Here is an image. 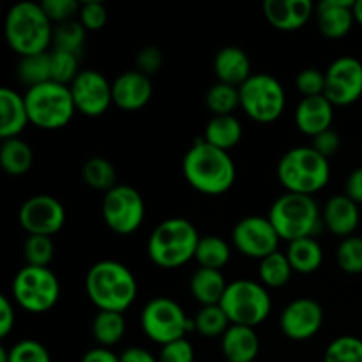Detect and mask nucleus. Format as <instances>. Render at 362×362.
<instances>
[{"instance_id":"35","label":"nucleus","mask_w":362,"mask_h":362,"mask_svg":"<svg viewBox=\"0 0 362 362\" xmlns=\"http://www.w3.org/2000/svg\"><path fill=\"white\" fill-rule=\"evenodd\" d=\"M205 105H207L209 112L214 113V117L232 115L240 106L239 88L218 81L205 94Z\"/></svg>"},{"instance_id":"46","label":"nucleus","mask_w":362,"mask_h":362,"mask_svg":"<svg viewBox=\"0 0 362 362\" xmlns=\"http://www.w3.org/2000/svg\"><path fill=\"white\" fill-rule=\"evenodd\" d=\"M159 362H194V349L186 338L161 346Z\"/></svg>"},{"instance_id":"27","label":"nucleus","mask_w":362,"mask_h":362,"mask_svg":"<svg viewBox=\"0 0 362 362\" xmlns=\"http://www.w3.org/2000/svg\"><path fill=\"white\" fill-rule=\"evenodd\" d=\"M204 140L212 147L228 152L243 140V124L235 115L212 117L205 126Z\"/></svg>"},{"instance_id":"32","label":"nucleus","mask_w":362,"mask_h":362,"mask_svg":"<svg viewBox=\"0 0 362 362\" xmlns=\"http://www.w3.org/2000/svg\"><path fill=\"white\" fill-rule=\"evenodd\" d=\"M292 274L293 269L290 265L286 253L276 251V253L260 260L258 278H260V283L265 288H281L290 281Z\"/></svg>"},{"instance_id":"23","label":"nucleus","mask_w":362,"mask_h":362,"mask_svg":"<svg viewBox=\"0 0 362 362\" xmlns=\"http://www.w3.org/2000/svg\"><path fill=\"white\" fill-rule=\"evenodd\" d=\"M27 124H30V119L25 95H20L9 87L0 88V138H20Z\"/></svg>"},{"instance_id":"15","label":"nucleus","mask_w":362,"mask_h":362,"mask_svg":"<svg viewBox=\"0 0 362 362\" xmlns=\"http://www.w3.org/2000/svg\"><path fill=\"white\" fill-rule=\"evenodd\" d=\"M20 225L28 235L53 237L66 223V209L49 194H35L20 207Z\"/></svg>"},{"instance_id":"5","label":"nucleus","mask_w":362,"mask_h":362,"mask_svg":"<svg viewBox=\"0 0 362 362\" xmlns=\"http://www.w3.org/2000/svg\"><path fill=\"white\" fill-rule=\"evenodd\" d=\"M276 173L286 193L313 197L331 180V165L313 147H296L281 156Z\"/></svg>"},{"instance_id":"33","label":"nucleus","mask_w":362,"mask_h":362,"mask_svg":"<svg viewBox=\"0 0 362 362\" xmlns=\"http://www.w3.org/2000/svg\"><path fill=\"white\" fill-rule=\"evenodd\" d=\"M81 177L90 189L103 191L105 194L117 186L115 166L101 156H95V158L85 161L83 168H81Z\"/></svg>"},{"instance_id":"47","label":"nucleus","mask_w":362,"mask_h":362,"mask_svg":"<svg viewBox=\"0 0 362 362\" xmlns=\"http://www.w3.org/2000/svg\"><path fill=\"white\" fill-rule=\"evenodd\" d=\"M136 71L144 73L145 76L151 78L152 74L158 73L163 66V53L156 46H145L136 55Z\"/></svg>"},{"instance_id":"40","label":"nucleus","mask_w":362,"mask_h":362,"mask_svg":"<svg viewBox=\"0 0 362 362\" xmlns=\"http://www.w3.org/2000/svg\"><path fill=\"white\" fill-rule=\"evenodd\" d=\"M336 260L346 274H362V237L350 235L343 239L336 250Z\"/></svg>"},{"instance_id":"42","label":"nucleus","mask_w":362,"mask_h":362,"mask_svg":"<svg viewBox=\"0 0 362 362\" xmlns=\"http://www.w3.org/2000/svg\"><path fill=\"white\" fill-rule=\"evenodd\" d=\"M9 362H52V357L42 343L21 339L9 349Z\"/></svg>"},{"instance_id":"54","label":"nucleus","mask_w":362,"mask_h":362,"mask_svg":"<svg viewBox=\"0 0 362 362\" xmlns=\"http://www.w3.org/2000/svg\"><path fill=\"white\" fill-rule=\"evenodd\" d=\"M0 362H9V350L0 346Z\"/></svg>"},{"instance_id":"49","label":"nucleus","mask_w":362,"mask_h":362,"mask_svg":"<svg viewBox=\"0 0 362 362\" xmlns=\"http://www.w3.org/2000/svg\"><path fill=\"white\" fill-rule=\"evenodd\" d=\"M16 313L14 306L6 296H0V338H7L14 329Z\"/></svg>"},{"instance_id":"50","label":"nucleus","mask_w":362,"mask_h":362,"mask_svg":"<svg viewBox=\"0 0 362 362\" xmlns=\"http://www.w3.org/2000/svg\"><path fill=\"white\" fill-rule=\"evenodd\" d=\"M345 194L357 205L362 204V166L354 170L345 184Z\"/></svg>"},{"instance_id":"20","label":"nucleus","mask_w":362,"mask_h":362,"mask_svg":"<svg viewBox=\"0 0 362 362\" xmlns=\"http://www.w3.org/2000/svg\"><path fill=\"white\" fill-rule=\"evenodd\" d=\"M354 4L356 0H322L315 11L320 34L329 39L345 37L356 23Z\"/></svg>"},{"instance_id":"55","label":"nucleus","mask_w":362,"mask_h":362,"mask_svg":"<svg viewBox=\"0 0 362 362\" xmlns=\"http://www.w3.org/2000/svg\"><path fill=\"white\" fill-rule=\"evenodd\" d=\"M361 154H362V144H361Z\"/></svg>"},{"instance_id":"39","label":"nucleus","mask_w":362,"mask_h":362,"mask_svg":"<svg viewBox=\"0 0 362 362\" xmlns=\"http://www.w3.org/2000/svg\"><path fill=\"white\" fill-rule=\"evenodd\" d=\"M55 255V244L52 237L28 235L23 244V258L32 267H48Z\"/></svg>"},{"instance_id":"56","label":"nucleus","mask_w":362,"mask_h":362,"mask_svg":"<svg viewBox=\"0 0 362 362\" xmlns=\"http://www.w3.org/2000/svg\"><path fill=\"white\" fill-rule=\"evenodd\" d=\"M223 362H226V361H223Z\"/></svg>"},{"instance_id":"51","label":"nucleus","mask_w":362,"mask_h":362,"mask_svg":"<svg viewBox=\"0 0 362 362\" xmlns=\"http://www.w3.org/2000/svg\"><path fill=\"white\" fill-rule=\"evenodd\" d=\"M80 362H120V356L113 354L110 349H105V346H95V349L85 352Z\"/></svg>"},{"instance_id":"7","label":"nucleus","mask_w":362,"mask_h":362,"mask_svg":"<svg viewBox=\"0 0 362 362\" xmlns=\"http://www.w3.org/2000/svg\"><path fill=\"white\" fill-rule=\"evenodd\" d=\"M25 105L30 124L46 131L66 127L76 113L71 88L55 81H46L37 87L27 88Z\"/></svg>"},{"instance_id":"31","label":"nucleus","mask_w":362,"mask_h":362,"mask_svg":"<svg viewBox=\"0 0 362 362\" xmlns=\"http://www.w3.org/2000/svg\"><path fill=\"white\" fill-rule=\"evenodd\" d=\"M232 258V247L223 237L207 235L202 237L198 243L194 260L204 269H214L221 271Z\"/></svg>"},{"instance_id":"4","label":"nucleus","mask_w":362,"mask_h":362,"mask_svg":"<svg viewBox=\"0 0 362 362\" xmlns=\"http://www.w3.org/2000/svg\"><path fill=\"white\" fill-rule=\"evenodd\" d=\"M200 239L197 226L187 219H165L152 230L147 243V255L158 267H182L194 258Z\"/></svg>"},{"instance_id":"45","label":"nucleus","mask_w":362,"mask_h":362,"mask_svg":"<svg viewBox=\"0 0 362 362\" xmlns=\"http://www.w3.org/2000/svg\"><path fill=\"white\" fill-rule=\"evenodd\" d=\"M80 23L87 28V32H98L108 21V13L106 7L99 2H85L81 4L80 14H78Z\"/></svg>"},{"instance_id":"12","label":"nucleus","mask_w":362,"mask_h":362,"mask_svg":"<svg viewBox=\"0 0 362 362\" xmlns=\"http://www.w3.org/2000/svg\"><path fill=\"white\" fill-rule=\"evenodd\" d=\"M103 219L112 232L131 235L145 219V202L140 191L127 184H117L103 198Z\"/></svg>"},{"instance_id":"1","label":"nucleus","mask_w":362,"mask_h":362,"mask_svg":"<svg viewBox=\"0 0 362 362\" xmlns=\"http://www.w3.org/2000/svg\"><path fill=\"white\" fill-rule=\"evenodd\" d=\"M182 173L194 191L211 197L232 189L237 179L235 163L228 152L212 147L204 138H197L184 154Z\"/></svg>"},{"instance_id":"53","label":"nucleus","mask_w":362,"mask_h":362,"mask_svg":"<svg viewBox=\"0 0 362 362\" xmlns=\"http://www.w3.org/2000/svg\"><path fill=\"white\" fill-rule=\"evenodd\" d=\"M354 18H356V23L362 27V0H356L354 4Z\"/></svg>"},{"instance_id":"3","label":"nucleus","mask_w":362,"mask_h":362,"mask_svg":"<svg viewBox=\"0 0 362 362\" xmlns=\"http://www.w3.org/2000/svg\"><path fill=\"white\" fill-rule=\"evenodd\" d=\"M53 23L41 4L18 2L6 16V41L9 48L20 57L39 55L48 52L53 42Z\"/></svg>"},{"instance_id":"11","label":"nucleus","mask_w":362,"mask_h":362,"mask_svg":"<svg viewBox=\"0 0 362 362\" xmlns=\"http://www.w3.org/2000/svg\"><path fill=\"white\" fill-rule=\"evenodd\" d=\"M13 297L18 306L28 313H46L59 303V278L48 267L25 265L13 279Z\"/></svg>"},{"instance_id":"22","label":"nucleus","mask_w":362,"mask_h":362,"mask_svg":"<svg viewBox=\"0 0 362 362\" xmlns=\"http://www.w3.org/2000/svg\"><path fill=\"white\" fill-rule=\"evenodd\" d=\"M322 219H324V226L332 235L346 239V237L354 235L359 226V205L350 200L346 194H336V197L329 198L325 204L324 211H322Z\"/></svg>"},{"instance_id":"9","label":"nucleus","mask_w":362,"mask_h":362,"mask_svg":"<svg viewBox=\"0 0 362 362\" xmlns=\"http://www.w3.org/2000/svg\"><path fill=\"white\" fill-rule=\"evenodd\" d=\"M140 322L145 336L161 346L186 338L187 332L194 331V322L170 297L148 300L141 311Z\"/></svg>"},{"instance_id":"48","label":"nucleus","mask_w":362,"mask_h":362,"mask_svg":"<svg viewBox=\"0 0 362 362\" xmlns=\"http://www.w3.org/2000/svg\"><path fill=\"white\" fill-rule=\"evenodd\" d=\"M311 147H313L318 154L324 156L325 159H329L341 148V136H339L334 129H327L313 138V145H311Z\"/></svg>"},{"instance_id":"37","label":"nucleus","mask_w":362,"mask_h":362,"mask_svg":"<svg viewBox=\"0 0 362 362\" xmlns=\"http://www.w3.org/2000/svg\"><path fill=\"white\" fill-rule=\"evenodd\" d=\"M80 57L66 49L53 48L49 52V73L52 81L69 87L80 74Z\"/></svg>"},{"instance_id":"29","label":"nucleus","mask_w":362,"mask_h":362,"mask_svg":"<svg viewBox=\"0 0 362 362\" xmlns=\"http://www.w3.org/2000/svg\"><path fill=\"white\" fill-rule=\"evenodd\" d=\"M34 163L32 147L21 138H9L2 141L0 147V165L7 175L21 177L30 172Z\"/></svg>"},{"instance_id":"36","label":"nucleus","mask_w":362,"mask_h":362,"mask_svg":"<svg viewBox=\"0 0 362 362\" xmlns=\"http://www.w3.org/2000/svg\"><path fill=\"white\" fill-rule=\"evenodd\" d=\"M85 41H87V28L80 23V20H71L66 23L57 25L53 30V48L66 49L81 57Z\"/></svg>"},{"instance_id":"10","label":"nucleus","mask_w":362,"mask_h":362,"mask_svg":"<svg viewBox=\"0 0 362 362\" xmlns=\"http://www.w3.org/2000/svg\"><path fill=\"white\" fill-rule=\"evenodd\" d=\"M240 108L255 122L271 124L283 115L286 92L278 78L257 73L239 87Z\"/></svg>"},{"instance_id":"38","label":"nucleus","mask_w":362,"mask_h":362,"mask_svg":"<svg viewBox=\"0 0 362 362\" xmlns=\"http://www.w3.org/2000/svg\"><path fill=\"white\" fill-rule=\"evenodd\" d=\"M193 322L194 331L200 332L205 338H218V336L223 338V334L232 325L219 304L218 306H202Z\"/></svg>"},{"instance_id":"14","label":"nucleus","mask_w":362,"mask_h":362,"mask_svg":"<svg viewBox=\"0 0 362 362\" xmlns=\"http://www.w3.org/2000/svg\"><path fill=\"white\" fill-rule=\"evenodd\" d=\"M325 98L334 106H350L362 95V62L339 57L325 71Z\"/></svg>"},{"instance_id":"34","label":"nucleus","mask_w":362,"mask_h":362,"mask_svg":"<svg viewBox=\"0 0 362 362\" xmlns=\"http://www.w3.org/2000/svg\"><path fill=\"white\" fill-rule=\"evenodd\" d=\"M18 80L28 88L37 87V85L52 81V73H49V52L39 53V55L21 57L16 67Z\"/></svg>"},{"instance_id":"18","label":"nucleus","mask_w":362,"mask_h":362,"mask_svg":"<svg viewBox=\"0 0 362 362\" xmlns=\"http://www.w3.org/2000/svg\"><path fill=\"white\" fill-rule=\"evenodd\" d=\"M112 90L113 103L120 110L136 112V110H141L151 101L154 87H152L151 78L134 69L119 74L112 83Z\"/></svg>"},{"instance_id":"19","label":"nucleus","mask_w":362,"mask_h":362,"mask_svg":"<svg viewBox=\"0 0 362 362\" xmlns=\"http://www.w3.org/2000/svg\"><path fill=\"white\" fill-rule=\"evenodd\" d=\"M311 0H265L264 16L269 23L281 32H296L303 28L313 16Z\"/></svg>"},{"instance_id":"2","label":"nucleus","mask_w":362,"mask_h":362,"mask_svg":"<svg viewBox=\"0 0 362 362\" xmlns=\"http://www.w3.org/2000/svg\"><path fill=\"white\" fill-rule=\"evenodd\" d=\"M85 290L99 311L124 313L138 296V283L129 267L115 260H101L92 265L85 278Z\"/></svg>"},{"instance_id":"30","label":"nucleus","mask_w":362,"mask_h":362,"mask_svg":"<svg viewBox=\"0 0 362 362\" xmlns=\"http://www.w3.org/2000/svg\"><path fill=\"white\" fill-rule=\"evenodd\" d=\"M126 334L124 313L117 311H99L92 322V336L99 346H115Z\"/></svg>"},{"instance_id":"13","label":"nucleus","mask_w":362,"mask_h":362,"mask_svg":"<svg viewBox=\"0 0 362 362\" xmlns=\"http://www.w3.org/2000/svg\"><path fill=\"white\" fill-rule=\"evenodd\" d=\"M279 233L264 216L243 218L232 230V243L240 255L255 260H264L276 253L279 246Z\"/></svg>"},{"instance_id":"6","label":"nucleus","mask_w":362,"mask_h":362,"mask_svg":"<svg viewBox=\"0 0 362 362\" xmlns=\"http://www.w3.org/2000/svg\"><path fill=\"white\" fill-rule=\"evenodd\" d=\"M267 218L286 243L315 237L324 225L315 198L297 193H285L276 198Z\"/></svg>"},{"instance_id":"17","label":"nucleus","mask_w":362,"mask_h":362,"mask_svg":"<svg viewBox=\"0 0 362 362\" xmlns=\"http://www.w3.org/2000/svg\"><path fill=\"white\" fill-rule=\"evenodd\" d=\"M322 325H324V310L317 300L310 297L292 300L279 317L281 332L292 341H308L318 334Z\"/></svg>"},{"instance_id":"44","label":"nucleus","mask_w":362,"mask_h":362,"mask_svg":"<svg viewBox=\"0 0 362 362\" xmlns=\"http://www.w3.org/2000/svg\"><path fill=\"white\" fill-rule=\"evenodd\" d=\"M297 90L303 98H315L325 94V73L317 67H306L296 76Z\"/></svg>"},{"instance_id":"25","label":"nucleus","mask_w":362,"mask_h":362,"mask_svg":"<svg viewBox=\"0 0 362 362\" xmlns=\"http://www.w3.org/2000/svg\"><path fill=\"white\" fill-rule=\"evenodd\" d=\"M221 352L226 362H255L260 352L257 331L244 325H230L221 338Z\"/></svg>"},{"instance_id":"52","label":"nucleus","mask_w":362,"mask_h":362,"mask_svg":"<svg viewBox=\"0 0 362 362\" xmlns=\"http://www.w3.org/2000/svg\"><path fill=\"white\" fill-rule=\"evenodd\" d=\"M120 362H159L148 350L141 346H129L120 354Z\"/></svg>"},{"instance_id":"16","label":"nucleus","mask_w":362,"mask_h":362,"mask_svg":"<svg viewBox=\"0 0 362 362\" xmlns=\"http://www.w3.org/2000/svg\"><path fill=\"white\" fill-rule=\"evenodd\" d=\"M69 88L76 112L87 117H101L113 103L112 83L95 69H81Z\"/></svg>"},{"instance_id":"24","label":"nucleus","mask_w":362,"mask_h":362,"mask_svg":"<svg viewBox=\"0 0 362 362\" xmlns=\"http://www.w3.org/2000/svg\"><path fill=\"white\" fill-rule=\"evenodd\" d=\"M214 73L218 76V81L237 88L253 76L250 57L244 49L237 48V46H226L216 53Z\"/></svg>"},{"instance_id":"28","label":"nucleus","mask_w":362,"mask_h":362,"mask_svg":"<svg viewBox=\"0 0 362 362\" xmlns=\"http://www.w3.org/2000/svg\"><path fill=\"white\" fill-rule=\"evenodd\" d=\"M286 257H288L290 265H292L293 272L299 274H313L320 269L322 262H324V251L318 240L315 237H308V239H299L288 243L286 247Z\"/></svg>"},{"instance_id":"8","label":"nucleus","mask_w":362,"mask_h":362,"mask_svg":"<svg viewBox=\"0 0 362 362\" xmlns=\"http://www.w3.org/2000/svg\"><path fill=\"white\" fill-rule=\"evenodd\" d=\"M232 325L255 329L271 315L272 300L269 290L253 279H235L228 283L219 303Z\"/></svg>"},{"instance_id":"21","label":"nucleus","mask_w":362,"mask_h":362,"mask_svg":"<svg viewBox=\"0 0 362 362\" xmlns=\"http://www.w3.org/2000/svg\"><path fill=\"white\" fill-rule=\"evenodd\" d=\"M334 120V105L325 95L303 98L296 108V126L306 136L315 138L317 134L331 129Z\"/></svg>"},{"instance_id":"41","label":"nucleus","mask_w":362,"mask_h":362,"mask_svg":"<svg viewBox=\"0 0 362 362\" xmlns=\"http://www.w3.org/2000/svg\"><path fill=\"white\" fill-rule=\"evenodd\" d=\"M324 362H362V339L357 336H339L329 343Z\"/></svg>"},{"instance_id":"43","label":"nucleus","mask_w":362,"mask_h":362,"mask_svg":"<svg viewBox=\"0 0 362 362\" xmlns=\"http://www.w3.org/2000/svg\"><path fill=\"white\" fill-rule=\"evenodd\" d=\"M41 7L52 23L60 25L76 20L81 4H78L76 0H42Z\"/></svg>"},{"instance_id":"26","label":"nucleus","mask_w":362,"mask_h":362,"mask_svg":"<svg viewBox=\"0 0 362 362\" xmlns=\"http://www.w3.org/2000/svg\"><path fill=\"white\" fill-rule=\"evenodd\" d=\"M226 286L228 283H226L223 272L214 271V269H197L189 281L191 296L202 306H218L225 296Z\"/></svg>"}]
</instances>
